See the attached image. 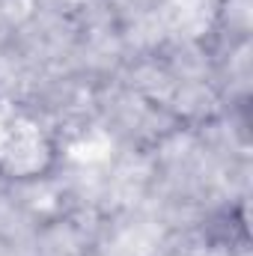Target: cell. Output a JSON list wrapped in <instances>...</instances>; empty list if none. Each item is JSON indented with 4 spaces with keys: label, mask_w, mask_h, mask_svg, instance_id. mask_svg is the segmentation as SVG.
<instances>
[{
    "label": "cell",
    "mask_w": 253,
    "mask_h": 256,
    "mask_svg": "<svg viewBox=\"0 0 253 256\" xmlns=\"http://www.w3.org/2000/svg\"><path fill=\"white\" fill-rule=\"evenodd\" d=\"M57 167V143L36 120L15 114L0 122V176L18 185L42 182Z\"/></svg>",
    "instance_id": "cell-1"
}]
</instances>
